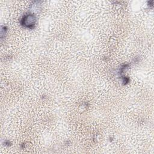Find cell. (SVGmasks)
Masks as SVG:
<instances>
[{
    "label": "cell",
    "mask_w": 154,
    "mask_h": 154,
    "mask_svg": "<svg viewBox=\"0 0 154 154\" xmlns=\"http://www.w3.org/2000/svg\"><path fill=\"white\" fill-rule=\"evenodd\" d=\"M36 17L32 13H28L25 14L20 20V23L25 28L32 29L36 23Z\"/></svg>",
    "instance_id": "obj_1"
}]
</instances>
